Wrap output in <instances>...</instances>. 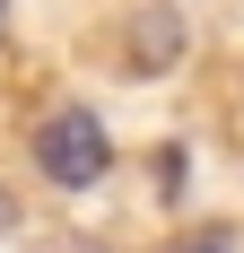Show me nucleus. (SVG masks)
Returning <instances> with one entry per match:
<instances>
[{
  "label": "nucleus",
  "instance_id": "f257e3e1",
  "mask_svg": "<svg viewBox=\"0 0 244 253\" xmlns=\"http://www.w3.org/2000/svg\"><path fill=\"white\" fill-rule=\"evenodd\" d=\"M35 166H44L61 192H79V183H96L105 166H114V140H105V123L87 105H61V114L35 131Z\"/></svg>",
  "mask_w": 244,
  "mask_h": 253
},
{
  "label": "nucleus",
  "instance_id": "f03ea898",
  "mask_svg": "<svg viewBox=\"0 0 244 253\" xmlns=\"http://www.w3.org/2000/svg\"><path fill=\"white\" fill-rule=\"evenodd\" d=\"M9 227H18V210H9V192H0V236H9Z\"/></svg>",
  "mask_w": 244,
  "mask_h": 253
},
{
  "label": "nucleus",
  "instance_id": "7ed1b4c3",
  "mask_svg": "<svg viewBox=\"0 0 244 253\" xmlns=\"http://www.w3.org/2000/svg\"><path fill=\"white\" fill-rule=\"evenodd\" d=\"M0 9H9V0H0Z\"/></svg>",
  "mask_w": 244,
  "mask_h": 253
},
{
  "label": "nucleus",
  "instance_id": "20e7f679",
  "mask_svg": "<svg viewBox=\"0 0 244 253\" xmlns=\"http://www.w3.org/2000/svg\"><path fill=\"white\" fill-rule=\"evenodd\" d=\"M70 253H79V245H70Z\"/></svg>",
  "mask_w": 244,
  "mask_h": 253
}]
</instances>
